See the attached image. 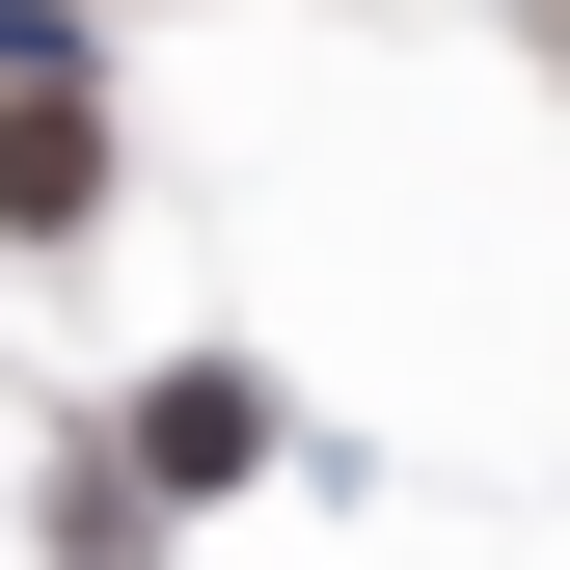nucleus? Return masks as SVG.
Wrapping results in <instances>:
<instances>
[{
  "label": "nucleus",
  "mask_w": 570,
  "mask_h": 570,
  "mask_svg": "<svg viewBox=\"0 0 570 570\" xmlns=\"http://www.w3.org/2000/svg\"><path fill=\"white\" fill-rule=\"evenodd\" d=\"M0 218H28V245H82V218H109V109H82V82L0 109Z\"/></svg>",
  "instance_id": "1"
},
{
  "label": "nucleus",
  "mask_w": 570,
  "mask_h": 570,
  "mask_svg": "<svg viewBox=\"0 0 570 570\" xmlns=\"http://www.w3.org/2000/svg\"><path fill=\"white\" fill-rule=\"evenodd\" d=\"M136 462H164V489H245L272 462V381H136Z\"/></svg>",
  "instance_id": "2"
}]
</instances>
